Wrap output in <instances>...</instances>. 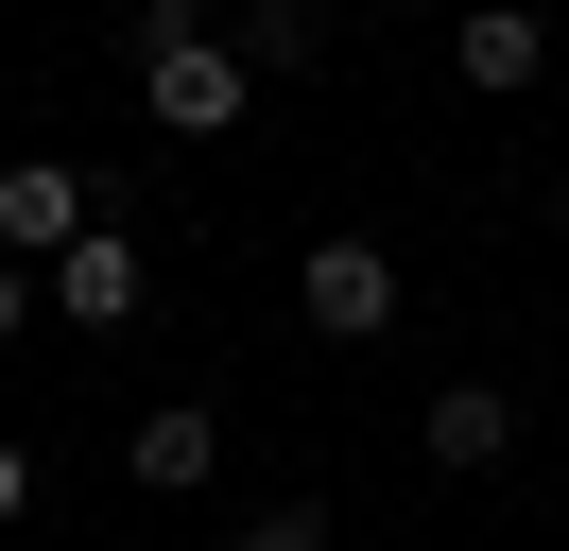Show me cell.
I'll return each instance as SVG.
<instances>
[{
	"label": "cell",
	"instance_id": "cell-11",
	"mask_svg": "<svg viewBox=\"0 0 569 551\" xmlns=\"http://www.w3.org/2000/svg\"><path fill=\"white\" fill-rule=\"evenodd\" d=\"M18 517H36V448L0 431V534H18Z\"/></svg>",
	"mask_w": 569,
	"mask_h": 551
},
{
	"label": "cell",
	"instance_id": "cell-1",
	"mask_svg": "<svg viewBox=\"0 0 569 551\" xmlns=\"http://www.w3.org/2000/svg\"><path fill=\"white\" fill-rule=\"evenodd\" d=\"M121 52H139V121H156V138H224V121L259 103V69L224 52V0H139Z\"/></svg>",
	"mask_w": 569,
	"mask_h": 551
},
{
	"label": "cell",
	"instance_id": "cell-2",
	"mask_svg": "<svg viewBox=\"0 0 569 551\" xmlns=\"http://www.w3.org/2000/svg\"><path fill=\"white\" fill-rule=\"evenodd\" d=\"M293 310H311V344H380L397 310H415V276H397V259H380L362 224H328L311 259H293Z\"/></svg>",
	"mask_w": 569,
	"mask_h": 551
},
{
	"label": "cell",
	"instance_id": "cell-4",
	"mask_svg": "<svg viewBox=\"0 0 569 551\" xmlns=\"http://www.w3.org/2000/svg\"><path fill=\"white\" fill-rule=\"evenodd\" d=\"M449 69H466V103H535L552 87V18L535 0H449Z\"/></svg>",
	"mask_w": 569,
	"mask_h": 551
},
{
	"label": "cell",
	"instance_id": "cell-5",
	"mask_svg": "<svg viewBox=\"0 0 569 551\" xmlns=\"http://www.w3.org/2000/svg\"><path fill=\"white\" fill-rule=\"evenodd\" d=\"M139 310H156V241L139 224H87L52 259V328H139Z\"/></svg>",
	"mask_w": 569,
	"mask_h": 551
},
{
	"label": "cell",
	"instance_id": "cell-8",
	"mask_svg": "<svg viewBox=\"0 0 569 551\" xmlns=\"http://www.w3.org/2000/svg\"><path fill=\"white\" fill-rule=\"evenodd\" d=\"M224 52L259 87H293V69H328V0H224Z\"/></svg>",
	"mask_w": 569,
	"mask_h": 551
},
{
	"label": "cell",
	"instance_id": "cell-9",
	"mask_svg": "<svg viewBox=\"0 0 569 551\" xmlns=\"http://www.w3.org/2000/svg\"><path fill=\"white\" fill-rule=\"evenodd\" d=\"M224 551H346V534H328V500H259V517H242Z\"/></svg>",
	"mask_w": 569,
	"mask_h": 551
},
{
	"label": "cell",
	"instance_id": "cell-7",
	"mask_svg": "<svg viewBox=\"0 0 569 551\" xmlns=\"http://www.w3.org/2000/svg\"><path fill=\"white\" fill-rule=\"evenodd\" d=\"M121 482H139V500H208L224 482V413L208 397H156L139 431H121Z\"/></svg>",
	"mask_w": 569,
	"mask_h": 551
},
{
	"label": "cell",
	"instance_id": "cell-6",
	"mask_svg": "<svg viewBox=\"0 0 569 551\" xmlns=\"http://www.w3.org/2000/svg\"><path fill=\"white\" fill-rule=\"evenodd\" d=\"M500 448H518V397H500V379H431L415 397V465L431 482H483Z\"/></svg>",
	"mask_w": 569,
	"mask_h": 551
},
{
	"label": "cell",
	"instance_id": "cell-10",
	"mask_svg": "<svg viewBox=\"0 0 569 551\" xmlns=\"http://www.w3.org/2000/svg\"><path fill=\"white\" fill-rule=\"evenodd\" d=\"M36 310H52V276H36V259H0V344L36 328Z\"/></svg>",
	"mask_w": 569,
	"mask_h": 551
},
{
	"label": "cell",
	"instance_id": "cell-3",
	"mask_svg": "<svg viewBox=\"0 0 569 551\" xmlns=\"http://www.w3.org/2000/svg\"><path fill=\"white\" fill-rule=\"evenodd\" d=\"M87 224H104V172H87V156H0V259L52 276Z\"/></svg>",
	"mask_w": 569,
	"mask_h": 551
}]
</instances>
